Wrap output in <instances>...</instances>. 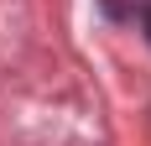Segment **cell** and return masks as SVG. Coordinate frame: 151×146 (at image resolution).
<instances>
[{"instance_id": "obj_1", "label": "cell", "mask_w": 151, "mask_h": 146, "mask_svg": "<svg viewBox=\"0 0 151 146\" xmlns=\"http://www.w3.org/2000/svg\"><path fill=\"white\" fill-rule=\"evenodd\" d=\"M141 21H146V37H151V5H146V11H141Z\"/></svg>"}]
</instances>
